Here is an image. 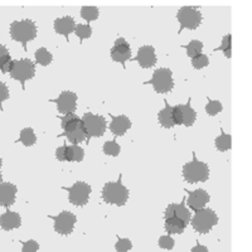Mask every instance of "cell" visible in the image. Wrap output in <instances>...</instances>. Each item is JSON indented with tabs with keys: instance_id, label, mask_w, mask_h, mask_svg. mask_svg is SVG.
<instances>
[{
	"instance_id": "10",
	"label": "cell",
	"mask_w": 252,
	"mask_h": 252,
	"mask_svg": "<svg viewBox=\"0 0 252 252\" xmlns=\"http://www.w3.org/2000/svg\"><path fill=\"white\" fill-rule=\"evenodd\" d=\"M173 119H174L175 125H184L187 127H190L195 123L197 114L190 107V102L188 101L187 105H177L173 107Z\"/></svg>"
},
{
	"instance_id": "20",
	"label": "cell",
	"mask_w": 252,
	"mask_h": 252,
	"mask_svg": "<svg viewBox=\"0 0 252 252\" xmlns=\"http://www.w3.org/2000/svg\"><path fill=\"white\" fill-rule=\"evenodd\" d=\"M76 23L72 17H62L55 20V31L61 35H64L66 40H68L69 34L75 31Z\"/></svg>"
},
{
	"instance_id": "3",
	"label": "cell",
	"mask_w": 252,
	"mask_h": 252,
	"mask_svg": "<svg viewBox=\"0 0 252 252\" xmlns=\"http://www.w3.org/2000/svg\"><path fill=\"white\" fill-rule=\"evenodd\" d=\"M183 178L190 184L206 182L209 178V166L206 163L197 160L193 154V160L184 164Z\"/></svg>"
},
{
	"instance_id": "46",
	"label": "cell",
	"mask_w": 252,
	"mask_h": 252,
	"mask_svg": "<svg viewBox=\"0 0 252 252\" xmlns=\"http://www.w3.org/2000/svg\"><path fill=\"white\" fill-rule=\"evenodd\" d=\"M0 110H1V103H0Z\"/></svg>"
},
{
	"instance_id": "30",
	"label": "cell",
	"mask_w": 252,
	"mask_h": 252,
	"mask_svg": "<svg viewBox=\"0 0 252 252\" xmlns=\"http://www.w3.org/2000/svg\"><path fill=\"white\" fill-rule=\"evenodd\" d=\"M231 46H232V35L227 34L224 35L223 39H222V44H220L218 48H216L215 51H223L224 56L227 58L232 57V53H231Z\"/></svg>"
},
{
	"instance_id": "40",
	"label": "cell",
	"mask_w": 252,
	"mask_h": 252,
	"mask_svg": "<svg viewBox=\"0 0 252 252\" xmlns=\"http://www.w3.org/2000/svg\"><path fill=\"white\" fill-rule=\"evenodd\" d=\"M66 148L67 145L60 146L57 150H56V158H57L60 161H66Z\"/></svg>"
},
{
	"instance_id": "9",
	"label": "cell",
	"mask_w": 252,
	"mask_h": 252,
	"mask_svg": "<svg viewBox=\"0 0 252 252\" xmlns=\"http://www.w3.org/2000/svg\"><path fill=\"white\" fill-rule=\"evenodd\" d=\"M68 192V199L73 206L83 207L86 206L89 202L90 194H91L92 189L91 186L85 182H76L75 184L69 188H66Z\"/></svg>"
},
{
	"instance_id": "24",
	"label": "cell",
	"mask_w": 252,
	"mask_h": 252,
	"mask_svg": "<svg viewBox=\"0 0 252 252\" xmlns=\"http://www.w3.org/2000/svg\"><path fill=\"white\" fill-rule=\"evenodd\" d=\"M85 158V152L81 146L78 145H69L66 148V161H82Z\"/></svg>"
},
{
	"instance_id": "29",
	"label": "cell",
	"mask_w": 252,
	"mask_h": 252,
	"mask_svg": "<svg viewBox=\"0 0 252 252\" xmlns=\"http://www.w3.org/2000/svg\"><path fill=\"white\" fill-rule=\"evenodd\" d=\"M81 17L87 22H92L98 18V9L96 6H83L81 9Z\"/></svg>"
},
{
	"instance_id": "27",
	"label": "cell",
	"mask_w": 252,
	"mask_h": 252,
	"mask_svg": "<svg viewBox=\"0 0 252 252\" xmlns=\"http://www.w3.org/2000/svg\"><path fill=\"white\" fill-rule=\"evenodd\" d=\"M35 56V61H37L38 64H40V66H48V64H51L52 61H53V56L51 55V52L48 51V49L46 48H39L35 51L34 53Z\"/></svg>"
},
{
	"instance_id": "4",
	"label": "cell",
	"mask_w": 252,
	"mask_h": 252,
	"mask_svg": "<svg viewBox=\"0 0 252 252\" xmlns=\"http://www.w3.org/2000/svg\"><path fill=\"white\" fill-rule=\"evenodd\" d=\"M190 223L198 233L206 235L218 223V216L211 208L199 209L190 220Z\"/></svg>"
},
{
	"instance_id": "39",
	"label": "cell",
	"mask_w": 252,
	"mask_h": 252,
	"mask_svg": "<svg viewBox=\"0 0 252 252\" xmlns=\"http://www.w3.org/2000/svg\"><path fill=\"white\" fill-rule=\"evenodd\" d=\"M9 98V90L5 83L0 82V103Z\"/></svg>"
},
{
	"instance_id": "19",
	"label": "cell",
	"mask_w": 252,
	"mask_h": 252,
	"mask_svg": "<svg viewBox=\"0 0 252 252\" xmlns=\"http://www.w3.org/2000/svg\"><path fill=\"white\" fill-rule=\"evenodd\" d=\"M17 187L12 183L0 184V206L10 207L15 202V194H17Z\"/></svg>"
},
{
	"instance_id": "12",
	"label": "cell",
	"mask_w": 252,
	"mask_h": 252,
	"mask_svg": "<svg viewBox=\"0 0 252 252\" xmlns=\"http://www.w3.org/2000/svg\"><path fill=\"white\" fill-rule=\"evenodd\" d=\"M62 129L64 130V132L61 135H64L68 139V141H71L72 145H77L86 139V131L83 129L82 121L77 116L72 121H69Z\"/></svg>"
},
{
	"instance_id": "42",
	"label": "cell",
	"mask_w": 252,
	"mask_h": 252,
	"mask_svg": "<svg viewBox=\"0 0 252 252\" xmlns=\"http://www.w3.org/2000/svg\"><path fill=\"white\" fill-rule=\"evenodd\" d=\"M13 62H14V61H12V58L6 61V62H4L3 66L0 67L1 72H3V73H8V72H10V69H12V66H13Z\"/></svg>"
},
{
	"instance_id": "34",
	"label": "cell",
	"mask_w": 252,
	"mask_h": 252,
	"mask_svg": "<svg viewBox=\"0 0 252 252\" xmlns=\"http://www.w3.org/2000/svg\"><path fill=\"white\" fill-rule=\"evenodd\" d=\"M209 64V58L208 56L203 55V53H201V55L195 56L194 58H192V66L193 68L195 69H202L204 68V67H207Z\"/></svg>"
},
{
	"instance_id": "22",
	"label": "cell",
	"mask_w": 252,
	"mask_h": 252,
	"mask_svg": "<svg viewBox=\"0 0 252 252\" xmlns=\"http://www.w3.org/2000/svg\"><path fill=\"white\" fill-rule=\"evenodd\" d=\"M158 120H159V124L165 129H172L173 126H175L174 119H173V107L166 101L165 107L160 110V112L158 114Z\"/></svg>"
},
{
	"instance_id": "13",
	"label": "cell",
	"mask_w": 252,
	"mask_h": 252,
	"mask_svg": "<svg viewBox=\"0 0 252 252\" xmlns=\"http://www.w3.org/2000/svg\"><path fill=\"white\" fill-rule=\"evenodd\" d=\"M111 58L115 62L121 63L125 67L126 61L131 58V48H130V44L126 42V39L118 38L115 40L114 47L111 48Z\"/></svg>"
},
{
	"instance_id": "11",
	"label": "cell",
	"mask_w": 252,
	"mask_h": 252,
	"mask_svg": "<svg viewBox=\"0 0 252 252\" xmlns=\"http://www.w3.org/2000/svg\"><path fill=\"white\" fill-rule=\"evenodd\" d=\"M52 218L55 220L56 232L63 236H68L73 232V228H75V224L77 222V218H76V216L72 212H69V211H63L58 216Z\"/></svg>"
},
{
	"instance_id": "44",
	"label": "cell",
	"mask_w": 252,
	"mask_h": 252,
	"mask_svg": "<svg viewBox=\"0 0 252 252\" xmlns=\"http://www.w3.org/2000/svg\"><path fill=\"white\" fill-rule=\"evenodd\" d=\"M1 182H3V178H1V173H0V184H1Z\"/></svg>"
},
{
	"instance_id": "21",
	"label": "cell",
	"mask_w": 252,
	"mask_h": 252,
	"mask_svg": "<svg viewBox=\"0 0 252 252\" xmlns=\"http://www.w3.org/2000/svg\"><path fill=\"white\" fill-rule=\"evenodd\" d=\"M22 224V218L17 212H5L0 216V227L4 231H12V229L19 228Z\"/></svg>"
},
{
	"instance_id": "23",
	"label": "cell",
	"mask_w": 252,
	"mask_h": 252,
	"mask_svg": "<svg viewBox=\"0 0 252 252\" xmlns=\"http://www.w3.org/2000/svg\"><path fill=\"white\" fill-rule=\"evenodd\" d=\"M187 224L183 220L175 217L165 218V231L169 235H181L186 231Z\"/></svg>"
},
{
	"instance_id": "36",
	"label": "cell",
	"mask_w": 252,
	"mask_h": 252,
	"mask_svg": "<svg viewBox=\"0 0 252 252\" xmlns=\"http://www.w3.org/2000/svg\"><path fill=\"white\" fill-rule=\"evenodd\" d=\"M175 241L170 236H161L159 238V247L163 250H173L174 249Z\"/></svg>"
},
{
	"instance_id": "38",
	"label": "cell",
	"mask_w": 252,
	"mask_h": 252,
	"mask_svg": "<svg viewBox=\"0 0 252 252\" xmlns=\"http://www.w3.org/2000/svg\"><path fill=\"white\" fill-rule=\"evenodd\" d=\"M8 60H10V55H9L8 49H6L5 46L0 44V67L3 66L4 62H6Z\"/></svg>"
},
{
	"instance_id": "25",
	"label": "cell",
	"mask_w": 252,
	"mask_h": 252,
	"mask_svg": "<svg viewBox=\"0 0 252 252\" xmlns=\"http://www.w3.org/2000/svg\"><path fill=\"white\" fill-rule=\"evenodd\" d=\"M216 148H217L220 152H227L232 148V136L229 134H226L224 131H222V134L216 138L215 140Z\"/></svg>"
},
{
	"instance_id": "14",
	"label": "cell",
	"mask_w": 252,
	"mask_h": 252,
	"mask_svg": "<svg viewBox=\"0 0 252 252\" xmlns=\"http://www.w3.org/2000/svg\"><path fill=\"white\" fill-rule=\"evenodd\" d=\"M60 114H71L77 107V94L71 91H63L56 100Z\"/></svg>"
},
{
	"instance_id": "1",
	"label": "cell",
	"mask_w": 252,
	"mask_h": 252,
	"mask_svg": "<svg viewBox=\"0 0 252 252\" xmlns=\"http://www.w3.org/2000/svg\"><path fill=\"white\" fill-rule=\"evenodd\" d=\"M102 199L107 204L125 206L129 199V189L121 183V175L118 182H109L102 188Z\"/></svg>"
},
{
	"instance_id": "17",
	"label": "cell",
	"mask_w": 252,
	"mask_h": 252,
	"mask_svg": "<svg viewBox=\"0 0 252 252\" xmlns=\"http://www.w3.org/2000/svg\"><path fill=\"white\" fill-rule=\"evenodd\" d=\"M169 217H175L182 220L186 224H188L192 220V215L189 212V209H187V207L184 206V203L181 204H175L172 203L166 207L165 213H164V218H169Z\"/></svg>"
},
{
	"instance_id": "8",
	"label": "cell",
	"mask_w": 252,
	"mask_h": 252,
	"mask_svg": "<svg viewBox=\"0 0 252 252\" xmlns=\"http://www.w3.org/2000/svg\"><path fill=\"white\" fill-rule=\"evenodd\" d=\"M178 22L181 23V29L179 33L184 29H197L202 23V14L199 10H197L193 6H183L179 9V12L177 14Z\"/></svg>"
},
{
	"instance_id": "37",
	"label": "cell",
	"mask_w": 252,
	"mask_h": 252,
	"mask_svg": "<svg viewBox=\"0 0 252 252\" xmlns=\"http://www.w3.org/2000/svg\"><path fill=\"white\" fill-rule=\"evenodd\" d=\"M39 250V244L34 240H29L23 244V249L22 252H38Z\"/></svg>"
},
{
	"instance_id": "18",
	"label": "cell",
	"mask_w": 252,
	"mask_h": 252,
	"mask_svg": "<svg viewBox=\"0 0 252 252\" xmlns=\"http://www.w3.org/2000/svg\"><path fill=\"white\" fill-rule=\"evenodd\" d=\"M111 119L112 121L110 124V130L116 136H123L131 127V121L125 115H120V116H112L111 115Z\"/></svg>"
},
{
	"instance_id": "7",
	"label": "cell",
	"mask_w": 252,
	"mask_h": 252,
	"mask_svg": "<svg viewBox=\"0 0 252 252\" xmlns=\"http://www.w3.org/2000/svg\"><path fill=\"white\" fill-rule=\"evenodd\" d=\"M9 73H10V77L19 81L24 89V82L34 77L35 75L34 63L32 62L31 60H28V58H26V60L14 61V62H13L12 69H10Z\"/></svg>"
},
{
	"instance_id": "32",
	"label": "cell",
	"mask_w": 252,
	"mask_h": 252,
	"mask_svg": "<svg viewBox=\"0 0 252 252\" xmlns=\"http://www.w3.org/2000/svg\"><path fill=\"white\" fill-rule=\"evenodd\" d=\"M120 145L116 141H106L103 144V153L110 157H118L120 154Z\"/></svg>"
},
{
	"instance_id": "2",
	"label": "cell",
	"mask_w": 252,
	"mask_h": 252,
	"mask_svg": "<svg viewBox=\"0 0 252 252\" xmlns=\"http://www.w3.org/2000/svg\"><path fill=\"white\" fill-rule=\"evenodd\" d=\"M10 35L13 39L23 44L24 49H27V43L37 37V26L31 19L13 22L10 24Z\"/></svg>"
},
{
	"instance_id": "43",
	"label": "cell",
	"mask_w": 252,
	"mask_h": 252,
	"mask_svg": "<svg viewBox=\"0 0 252 252\" xmlns=\"http://www.w3.org/2000/svg\"><path fill=\"white\" fill-rule=\"evenodd\" d=\"M190 252H208V249H207L206 246H203V245L197 244V246L193 247V249L190 250Z\"/></svg>"
},
{
	"instance_id": "33",
	"label": "cell",
	"mask_w": 252,
	"mask_h": 252,
	"mask_svg": "<svg viewBox=\"0 0 252 252\" xmlns=\"http://www.w3.org/2000/svg\"><path fill=\"white\" fill-rule=\"evenodd\" d=\"M222 110H223V106H222V103L217 100H209V102L206 105V112L209 116H216V115L220 114Z\"/></svg>"
},
{
	"instance_id": "6",
	"label": "cell",
	"mask_w": 252,
	"mask_h": 252,
	"mask_svg": "<svg viewBox=\"0 0 252 252\" xmlns=\"http://www.w3.org/2000/svg\"><path fill=\"white\" fill-rule=\"evenodd\" d=\"M154 87V91L158 94H166L170 92L174 87V81H173V73L169 68H159L154 72L152 80L146 81Z\"/></svg>"
},
{
	"instance_id": "45",
	"label": "cell",
	"mask_w": 252,
	"mask_h": 252,
	"mask_svg": "<svg viewBox=\"0 0 252 252\" xmlns=\"http://www.w3.org/2000/svg\"><path fill=\"white\" fill-rule=\"evenodd\" d=\"M1 164H3V161H1V158H0V168H1Z\"/></svg>"
},
{
	"instance_id": "15",
	"label": "cell",
	"mask_w": 252,
	"mask_h": 252,
	"mask_svg": "<svg viewBox=\"0 0 252 252\" xmlns=\"http://www.w3.org/2000/svg\"><path fill=\"white\" fill-rule=\"evenodd\" d=\"M209 202V194L204 190V189H195L189 192L188 201L187 204L189 206V208L193 209V211H199V209H203L206 207V204Z\"/></svg>"
},
{
	"instance_id": "41",
	"label": "cell",
	"mask_w": 252,
	"mask_h": 252,
	"mask_svg": "<svg viewBox=\"0 0 252 252\" xmlns=\"http://www.w3.org/2000/svg\"><path fill=\"white\" fill-rule=\"evenodd\" d=\"M75 118H76V115L73 114V112H71V114H66V115H64V116H63V118L61 119V121H62V127H64V126H66L67 124L69 123V121H72Z\"/></svg>"
},
{
	"instance_id": "28",
	"label": "cell",
	"mask_w": 252,
	"mask_h": 252,
	"mask_svg": "<svg viewBox=\"0 0 252 252\" xmlns=\"http://www.w3.org/2000/svg\"><path fill=\"white\" fill-rule=\"evenodd\" d=\"M186 49H187V55H188V57L194 58L195 56L201 55L202 53V49H203V43H202L201 40L193 39L189 42V44L186 47Z\"/></svg>"
},
{
	"instance_id": "35",
	"label": "cell",
	"mask_w": 252,
	"mask_h": 252,
	"mask_svg": "<svg viewBox=\"0 0 252 252\" xmlns=\"http://www.w3.org/2000/svg\"><path fill=\"white\" fill-rule=\"evenodd\" d=\"M115 249L118 252H127L132 249V242L129 238L118 237V242L115 245Z\"/></svg>"
},
{
	"instance_id": "31",
	"label": "cell",
	"mask_w": 252,
	"mask_h": 252,
	"mask_svg": "<svg viewBox=\"0 0 252 252\" xmlns=\"http://www.w3.org/2000/svg\"><path fill=\"white\" fill-rule=\"evenodd\" d=\"M75 34L77 35L80 39H87L92 35V28L89 24H77L75 27Z\"/></svg>"
},
{
	"instance_id": "16",
	"label": "cell",
	"mask_w": 252,
	"mask_h": 252,
	"mask_svg": "<svg viewBox=\"0 0 252 252\" xmlns=\"http://www.w3.org/2000/svg\"><path fill=\"white\" fill-rule=\"evenodd\" d=\"M136 61L140 64L141 68H152L157 63V56H155V49L152 46H143L139 48Z\"/></svg>"
},
{
	"instance_id": "26",
	"label": "cell",
	"mask_w": 252,
	"mask_h": 252,
	"mask_svg": "<svg viewBox=\"0 0 252 252\" xmlns=\"http://www.w3.org/2000/svg\"><path fill=\"white\" fill-rule=\"evenodd\" d=\"M19 141L26 146L34 145L37 143V136L34 134V130L32 129V127H26V129L22 130L20 131Z\"/></svg>"
},
{
	"instance_id": "5",
	"label": "cell",
	"mask_w": 252,
	"mask_h": 252,
	"mask_svg": "<svg viewBox=\"0 0 252 252\" xmlns=\"http://www.w3.org/2000/svg\"><path fill=\"white\" fill-rule=\"evenodd\" d=\"M81 121H82L83 129L86 131L87 143L91 138H101L106 131V121H105V118L100 115L86 112Z\"/></svg>"
}]
</instances>
